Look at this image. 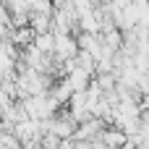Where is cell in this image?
<instances>
[{
  "instance_id": "cell-1",
  "label": "cell",
  "mask_w": 149,
  "mask_h": 149,
  "mask_svg": "<svg viewBox=\"0 0 149 149\" xmlns=\"http://www.w3.org/2000/svg\"><path fill=\"white\" fill-rule=\"evenodd\" d=\"M102 141H105L107 149H115L128 141V134H123L120 128H110V131H102Z\"/></svg>"
},
{
  "instance_id": "cell-2",
  "label": "cell",
  "mask_w": 149,
  "mask_h": 149,
  "mask_svg": "<svg viewBox=\"0 0 149 149\" xmlns=\"http://www.w3.org/2000/svg\"><path fill=\"white\" fill-rule=\"evenodd\" d=\"M115 149H134V147H131V144L126 141V144H120V147H115Z\"/></svg>"
}]
</instances>
